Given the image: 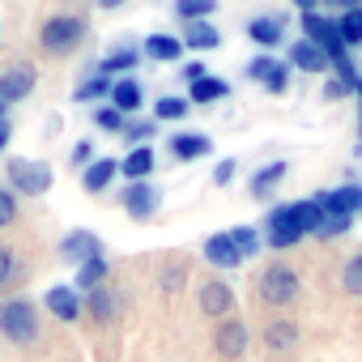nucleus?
I'll use <instances>...</instances> for the list:
<instances>
[{
    "label": "nucleus",
    "mask_w": 362,
    "mask_h": 362,
    "mask_svg": "<svg viewBox=\"0 0 362 362\" xmlns=\"http://www.w3.org/2000/svg\"><path fill=\"white\" fill-rule=\"evenodd\" d=\"M132 145H145L153 132H158V119H124V128H119Z\"/></svg>",
    "instance_id": "f704fd0d"
},
{
    "label": "nucleus",
    "mask_w": 362,
    "mask_h": 362,
    "mask_svg": "<svg viewBox=\"0 0 362 362\" xmlns=\"http://www.w3.org/2000/svg\"><path fill=\"white\" fill-rule=\"evenodd\" d=\"M35 81H39V73L30 69V64H9V69H0V103L5 107H13V103H22V98H30L35 94Z\"/></svg>",
    "instance_id": "423d86ee"
},
{
    "label": "nucleus",
    "mask_w": 362,
    "mask_h": 362,
    "mask_svg": "<svg viewBox=\"0 0 362 362\" xmlns=\"http://www.w3.org/2000/svg\"><path fill=\"white\" fill-rule=\"evenodd\" d=\"M5 111H9V107H5V103H0V119H5Z\"/></svg>",
    "instance_id": "3c124183"
},
{
    "label": "nucleus",
    "mask_w": 362,
    "mask_h": 362,
    "mask_svg": "<svg viewBox=\"0 0 362 362\" xmlns=\"http://www.w3.org/2000/svg\"><path fill=\"white\" fill-rule=\"evenodd\" d=\"M107 281V256H94V260H86V264H77V281H73V290H98Z\"/></svg>",
    "instance_id": "a878e982"
},
{
    "label": "nucleus",
    "mask_w": 362,
    "mask_h": 362,
    "mask_svg": "<svg viewBox=\"0 0 362 362\" xmlns=\"http://www.w3.org/2000/svg\"><path fill=\"white\" fill-rule=\"evenodd\" d=\"M332 22H337V35H341L345 52L362 43V9H341V18H332Z\"/></svg>",
    "instance_id": "cd10ccee"
},
{
    "label": "nucleus",
    "mask_w": 362,
    "mask_h": 362,
    "mask_svg": "<svg viewBox=\"0 0 362 362\" xmlns=\"http://www.w3.org/2000/svg\"><path fill=\"white\" fill-rule=\"evenodd\" d=\"M0 337L13 345H35L39 341V311L30 298H5L0 303Z\"/></svg>",
    "instance_id": "f257e3e1"
},
{
    "label": "nucleus",
    "mask_w": 362,
    "mask_h": 362,
    "mask_svg": "<svg viewBox=\"0 0 362 362\" xmlns=\"http://www.w3.org/2000/svg\"><path fill=\"white\" fill-rule=\"evenodd\" d=\"M218 9V0H175V13L184 22H205Z\"/></svg>",
    "instance_id": "473e14b6"
},
{
    "label": "nucleus",
    "mask_w": 362,
    "mask_h": 362,
    "mask_svg": "<svg viewBox=\"0 0 362 362\" xmlns=\"http://www.w3.org/2000/svg\"><path fill=\"white\" fill-rule=\"evenodd\" d=\"M81 39H86V18H77V13H56L39 30V43L47 56H69L81 47Z\"/></svg>",
    "instance_id": "f03ea898"
},
{
    "label": "nucleus",
    "mask_w": 362,
    "mask_h": 362,
    "mask_svg": "<svg viewBox=\"0 0 362 362\" xmlns=\"http://www.w3.org/2000/svg\"><path fill=\"white\" fill-rule=\"evenodd\" d=\"M197 303H201V311H205V315L226 320V315L235 311V290H230L226 281H205V286H201V294H197Z\"/></svg>",
    "instance_id": "9d476101"
},
{
    "label": "nucleus",
    "mask_w": 362,
    "mask_h": 362,
    "mask_svg": "<svg viewBox=\"0 0 362 362\" xmlns=\"http://www.w3.org/2000/svg\"><path fill=\"white\" fill-rule=\"evenodd\" d=\"M290 69H298V73H311V77H320V73H328L332 69V60L315 47V43H290V60H286Z\"/></svg>",
    "instance_id": "ddd939ff"
},
{
    "label": "nucleus",
    "mask_w": 362,
    "mask_h": 362,
    "mask_svg": "<svg viewBox=\"0 0 362 362\" xmlns=\"http://www.w3.org/2000/svg\"><path fill=\"white\" fill-rule=\"evenodd\" d=\"M124 209H128V218L149 222V218L162 209V192L149 184V179H136V184H128V188H124Z\"/></svg>",
    "instance_id": "0eeeda50"
},
{
    "label": "nucleus",
    "mask_w": 362,
    "mask_h": 362,
    "mask_svg": "<svg viewBox=\"0 0 362 362\" xmlns=\"http://www.w3.org/2000/svg\"><path fill=\"white\" fill-rule=\"evenodd\" d=\"M90 119H94V128H103V132H119L128 115H124L119 107H111V103H98V107L90 111Z\"/></svg>",
    "instance_id": "7c9ffc66"
},
{
    "label": "nucleus",
    "mask_w": 362,
    "mask_h": 362,
    "mask_svg": "<svg viewBox=\"0 0 362 362\" xmlns=\"http://www.w3.org/2000/svg\"><path fill=\"white\" fill-rule=\"evenodd\" d=\"M260 86H264L269 94H286V90H290V64H286V60H277V64L269 69V77H264Z\"/></svg>",
    "instance_id": "c9c22d12"
},
{
    "label": "nucleus",
    "mask_w": 362,
    "mask_h": 362,
    "mask_svg": "<svg viewBox=\"0 0 362 362\" xmlns=\"http://www.w3.org/2000/svg\"><path fill=\"white\" fill-rule=\"evenodd\" d=\"M358 136H362V111H358Z\"/></svg>",
    "instance_id": "8fccbe9b"
},
{
    "label": "nucleus",
    "mask_w": 362,
    "mask_h": 362,
    "mask_svg": "<svg viewBox=\"0 0 362 362\" xmlns=\"http://www.w3.org/2000/svg\"><path fill=\"white\" fill-rule=\"evenodd\" d=\"M273 64H277V60H273V56H256V60H252V64H247V69H243V73H247V77H252V81H264V77H269V69H273Z\"/></svg>",
    "instance_id": "a19ab883"
},
{
    "label": "nucleus",
    "mask_w": 362,
    "mask_h": 362,
    "mask_svg": "<svg viewBox=\"0 0 362 362\" xmlns=\"http://www.w3.org/2000/svg\"><path fill=\"white\" fill-rule=\"evenodd\" d=\"M307 235H303V226H298V218H294V205H273L269 214H264V243L273 247V252H286V247H294V243H303Z\"/></svg>",
    "instance_id": "20e7f679"
},
{
    "label": "nucleus",
    "mask_w": 362,
    "mask_h": 362,
    "mask_svg": "<svg viewBox=\"0 0 362 362\" xmlns=\"http://www.w3.org/2000/svg\"><path fill=\"white\" fill-rule=\"evenodd\" d=\"M298 5V13H311V9H320V0H294Z\"/></svg>",
    "instance_id": "49530a36"
},
{
    "label": "nucleus",
    "mask_w": 362,
    "mask_h": 362,
    "mask_svg": "<svg viewBox=\"0 0 362 362\" xmlns=\"http://www.w3.org/2000/svg\"><path fill=\"white\" fill-rule=\"evenodd\" d=\"M247 39L256 43V47H264V52H273V47H281L286 43V18H252L247 22Z\"/></svg>",
    "instance_id": "f8f14e48"
},
{
    "label": "nucleus",
    "mask_w": 362,
    "mask_h": 362,
    "mask_svg": "<svg viewBox=\"0 0 362 362\" xmlns=\"http://www.w3.org/2000/svg\"><path fill=\"white\" fill-rule=\"evenodd\" d=\"M324 98H328V103L345 98V81H328V86H324Z\"/></svg>",
    "instance_id": "c03bdc74"
},
{
    "label": "nucleus",
    "mask_w": 362,
    "mask_h": 362,
    "mask_svg": "<svg viewBox=\"0 0 362 362\" xmlns=\"http://www.w3.org/2000/svg\"><path fill=\"white\" fill-rule=\"evenodd\" d=\"M43 307L56 315V320H64V324H73L86 307H81V290H73V286H52L47 294H43Z\"/></svg>",
    "instance_id": "9b49d317"
},
{
    "label": "nucleus",
    "mask_w": 362,
    "mask_h": 362,
    "mask_svg": "<svg viewBox=\"0 0 362 362\" xmlns=\"http://www.w3.org/2000/svg\"><path fill=\"white\" fill-rule=\"evenodd\" d=\"M179 43L192 47V52H214V47H222V35H218V26H209V18H205V22H188Z\"/></svg>",
    "instance_id": "6ab92c4d"
},
{
    "label": "nucleus",
    "mask_w": 362,
    "mask_h": 362,
    "mask_svg": "<svg viewBox=\"0 0 362 362\" xmlns=\"http://www.w3.org/2000/svg\"><path fill=\"white\" fill-rule=\"evenodd\" d=\"M349 226H354V218H324L320 222V239H337V235H349Z\"/></svg>",
    "instance_id": "4c0bfd02"
},
{
    "label": "nucleus",
    "mask_w": 362,
    "mask_h": 362,
    "mask_svg": "<svg viewBox=\"0 0 362 362\" xmlns=\"http://www.w3.org/2000/svg\"><path fill=\"white\" fill-rule=\"evenodd\" d=\"M13 222H18V192L0 188V226H13Z\"/></svg>",
    "instance_id": "e433bc0d"
},
{
    "label": "nucleus",
    "mask_w": 362,
    "mask_h": 362,
    "mask_svg": "<svg viewBox=\"0 0 362 362\" xmlns=\"http://www.w3.org/2000/svg\"><path fill=\"white\" fill-rule=\"evenodd\" d=\"M337 9H362V0H332Z\"/></svg>",
    "instance_id": "09e8293b"
},
{
    "label": "nucleus",
    "mask_w": 362,
    "mask_h": 362,
    "mask_svg": "<svg viewBox=\"0 0 362 362\" xmlns=\"http://www.w3.org/2000/svg\"><path fill=\"white\" fill-rule=\"evenodd\" d=\"M264 345H269V349H294V345H298V324L273 320V324L264 328Z\"/></svg>",
    "instance_id": "bb28decb"
},
{
    "label": "nucleus",
    "mask_w": 362,
    "mask_h": 362,
    "mask_svg": "<svg viewBox=\"0 0 362 362\" xmlns=\"http://www.w3.org/2000/svg\"><path fill=\"white\" fill-rule=\"evenodd\" d=\"M188 111H192V103H188V98H179V94H166V98H158V103H153V119H158V124L184 119Z\"/></svg>",
    "instance_id": "c85d7f7f"
},
{
    "label": "nucleus",
    "mask_w": 362,
    "mask_h": 362,
    "mask_svg": "<svg viewBox=\"0 0 362 362\" xmlns=\"http://www.w3.org/2000/svg\"><path fill=\"white\" fill-rule=\"evenodd\" d=\"M230 235V243H235V252L243 256V260H252L256 252H260V230L256 226H235V230H226Z\"/></svg>",
    "instance_id": "c756f323"
},
{
    "label": "nucleus",
    "mask_w": 362,
    "mask_h": 362,
    "mask_svg": "<svg viewBox=\"0 0 362 362\" xmlns=\"http://www.w3.org/2000/svg\"><path fill=\"white\" fill-rule=\"evenodd\" d=\"M5 175H9V188L22 192V197H43L52 192V166L47 162H35V158H9L5 162Z\"/></svg>",
    "instance_id": "7ed1b4c3"
},
{
    "label": "nucleus",
    "mask_w": 362,
    "mask_h": 362,
    "mask_svg": "<svg viewBox=\"0 0 362 362\" xmlns=\"http://www.w3.org/2000/svg\"><path fill=\"white\" fill-rule=\"evenodd\" d=\"M81 307H86V311H90L98 324H111V320H119V294H115V290H107V286L90 290Z\"/></svg>",
    "instance_id": "a211bd4d"
},
{
    "label": "nucleus",
    "mask_w": 362,
    "mask_h": 362,
    "mask_svg": "<svg viewBox=\"0 0 362 362\" xmlns=\"http://www.w3.org/2000/svg\"><path fill=\"white\" fill-rule=\"evenodd\" d=\"M136 64H141V47H111V52L98 60L94 73H103V77H128Z\"/></svg>",
    "instance_id": "dca6fc26"
},
{
    "label": "nucleus",
    "mask_w": 362,
    "mask_h": 362,
    "mask_svg": "<svg viewBox=\"0 0 362 362\" xmlns=\"http://www.w3.org/2000/svg\"><path fill=\"white\" fill-rule=\"evenodd\" d=\"M286 179V162H269V166H260L256 175H252V184H247V192L256 197V201H269L273 197V188Z\"/></svg>",
    "instance_id": "4be33fe9"
},
{
    "label": "nucleus",
    "mask_w": 362,
    "mask_h": 362,
    "mask_svg": "<svg viewBox=\"0 0 362 362\" xmlns=\"http://www.w3.org/2000/svg\"><path fill=\"white\" fill-rule=\"evenodd\" d=\"M90 162H94V145H90V141H73V149H69V166H81V170H86Z\"/></svg>",
    "instance_id": "58836bf2"
},
{
    "label": "nucleus",
    "mask_w": 362,
    "mask_h": 362,
    "mask_svg": "<svg viewBox=\"0 0 362 362\" xmlns=\"http://www.w3.org/2000/svg\"><path fill=\"white\" fill-rule=\"evenodd\" d=\"M111 98V77L90 73L81 86H73V103H107Z\"/></svg>",
    "instance_id": "393cba45"
},
{
    "label": "nucleus",
    "mask_w": 362,
    "mask_h": 362,
    "mask_svg": "<svg viewBox=\"0 0 362 362\" xmlns=\"http://www.w3.org/2000/svg\"><path fill=\"white\" fill-rule=\"evenodd\" d=\"M341 290L362 298V252H358L354 260H345V269H341Z\"/></svg>",
    "instance_id": "72a5a7b5"
},
{
    "label": "nucleus",
    "mask_w": 362,
    "mask_h": 362,
    "mask_svg": "<svg viewBox=\"0 0 362 362\" xmlns=\"http://www.w3.org/2000/svg\"><path fill=\"white\" fill-rule=\"evenodd\" d=\"M119 175L132 179V184H136V179H149L153 175V149L149 145H132V153L119 162Z\"/></svg>",
    "instance_id": "b1692460"
},
{
    "label": "nucleus",
    "mask_w": 362,
    "mask_h": 362,
    "mask_svg": "<svg viewBox=\"0 0 362 362\" xmlns=\"http://www.w3.org/2000/svg\"><path fill=\"white\" fill-rule=\"evenodd\" d=\"M94 256H103V239L94 230H69L60 239V260H69L73 269L86 264V260H94Z\"/></svg>",
    "instance_id": "6e6552de"
},
{
    "label": "nucleus",
    "mask_w": 362,
    "mask_h": 362,
    "mask_svg": "<svg viewBox=\"0 0 362 362\" xmlns=\"http://www.w3.org/2000/svg\"><path fill=\"white\" fill-rule=\"evenodd\" d=\"M358 214H362V201H358Z\"/></svg>",
    "instance_id": "603ef678"
},
{
    "label": "nucleus",
    "mask_w": 362,
    "mask_h": 362,
    "mask_svg": "<svg viewBox=\"0 0 362 362\" xmlns=\"http://www.w3.org/2000/svg\"><path fill=\"white\" fill-rule=\"evenodd\" d=\"M9 141H13V124H9V115H5V119H0V153H5Z\"/></svg>",
    "instance_id": "a18cd8bd"
},
{
    "label": "nucleus",
    "mask_w": 362,
    "mask_h": 362,
    "mask_svg": "<svg viewBox=\"0 0 362 362\" xmlns=\"http://www.w3.org/2000/svg\"><path fill=\"white\" fill-rule=\"evenodd\" d=\"M201 252H205V260H209L214 269H239V264H243V256L235 252V243H230L226 230H222V235H209Z\"/></svg>",
    "instance_id": "f3484780"
},
{
    "label": "nucleus",
    "mask_w": 362,
    "mask_h": 362,
    "mask_svg": "<svg viewBox=\"0 0 362 362\" xmlns=\"http://www.w3.org/2000/svg\"><path fill=\"white\" fill-rule=\"evenodd\" d=\"M119 175V162H111V158H94L86 170H81V188L90 192V197H98V192H107L111 188V179Z\"/></svg>",
    "instance_id": "2eb2a0df"
},
{
    "label": "nucleus",
    "mask_w": 362,
    "mask_h": 362,
    "mask_svg": "<svg viewBox=\"0 0 362 362\" xmlns=\"http://www.w3.org/2000/svg\"><path fill=\"white\" fill-rule=\"evenodd\" d=\"M179 77L192 86V81H201V77H205V69H201V64H184V69H179Z\"/></svg>",
    "instance_id": "37998d69"
},
{
    "label": "nucleus",
    "mask_w": 362,
    "mask_h": 362,
    "mask_svg": "<svg viewBox=\"0 0 362 362\" xmlns=\"http://www.w3.org/2000/svg\"><path fill=\"white\" fill-rule=\"evenodd\" d=\"M141 52H145L149 60H158V64H175L179 56H184V43H179L175 35H149V39L141 43Z\"/></svg>",
    "instance_id": "412c9836"
},
{
    "label": "nucleus",
    "mask_w": 362,
    "mask_h": 362,
    "mask_svg": "<svg viewBox=\"0 0 362 362\" xmlns=\"http://www.w3.org/2000/svg\"><path fill=\"white\" fill-rule=\"evenodd\" d=\"M294 218H298L303 235H315V230H320V222H324V209L315 205V197H311V201H294Z\"/></svg>",
    "instance_id": "2f4dec72"
},
{
    "label": "nucleus",
    "mask_w": 362,
    "mask_h": 362,
    "mask_svg": "<svg viewBox=\"0 0 362 362\" xmlns=\"http://www.w3.org/2000/svg\"><path fill=\"white\" fill-rule=\"evenodd\" d=\"M13 273H18V256H13L9 247H0V286L13 281Z\"/></svg>",
    "instance_id": "79ce46f5"
},
{
    "label": "nucleus",
    "mask_w": 362,
    "mask_h": 362,
    "mask_svg": "<svg viewBox=\"0 0 362 362\" xmlns=\"http://www.w3.org/2000/svg\"><path fill=\"white\" fill-rule=\"evenodd\" d=\"M226 94H230V86H226L222 77H209V73L188 86V103H192V107H209V103H218V98H226Z\"/></svg>",
    "instance_id": "5701e85b"
},
{
    "label": "nucleus",
    "mask_w": 362,
    "mask_h": 362,
    "mask_svg": "<svg viewBox=\"0 0 362 362\" xmlns=\"http://www.w3.org/2000/svg\"><path fill=\"white\" fill-rule=\"evenodd\" d=\"M260 298L269 303V307H290L294 298H298V273L290 269V264H269L264 273H260Z\"/></svg>",
    "instance_id": "39448f33"
},
{
    "label": "nucleus",
    "mask_w": 362,
    "mask_h": 362,
    "mask_svg": "<svg viewBox=\"0 0 362 362\" xmlns=\"http://www.w3.org/2000/svg\"><path fill=\"white\" fill-rule=\"evenodd\" d=\"M247 341H252V332H247L243 320H222L218 332H214V345H218V354H222L226 362L243 358V354H247Z\"/></svg>",
    "instance_id": "1a4fd4ad"
},
{
    "label": "nucleus",
    "mask_w": 362,
    "mask_h": 362,
    "mask_svg": "<svg viewBox=\"0 0 362 362\" xmlns=\"http://www.w3.org/2000/svg\"><path fill=\"white\" fill-rule=\"evenodd\" d=\"M98 9H119V5H128V0H94Z\"/></svg>",
    "instance_id": "de8ad7c7"
},
{
    "label": "nucleus",
    "mask_w": 362,
    "mask_h": 362,
    "mask_svg": "<svg viewBox=\"0 0 362 362\" xmlns=\"http://www.w3.org/2000/svg\"><path fill=\"white\" fill-rule=\"evenodd\" d=\"M214 141L205 132H175L170 136V158L175 162H197V158H209Z\"/></svg>",
    "instance_id": "4468645a"
},
{
    "label": "nucleus",
    "mask_w": 362,
    "mask_h": 362,
    "mask_svg": "<svg viewBox=\"0 0 362 362\" xmlns=\"http://www.w3.org/2000/svg\"><path fill=\"white\" fill-rule=\"evenodd\" d=\"M235 170H239V162H235V158H222L218 170H214V184H218V188H230V184H235Z\"/></svg>",
    "instance_id": "ea45409f"
},
{
    "label": "nucleus",
    "mask_w": 362,
    "mask_h": 362,
    "mask_svg": "<svg viewBox=\"0 0 362 362\" xmlns=\"http://www.w3.org/2000/svg\"><path fill=\"white\" fill-rule=\"evenodd\" d=\"M141 98H145V90H141L136 77H119V81H111V107H119L124 115L141 111Z\"/></svg>",
    "instance_id": "aec40b11"
}]
</instances>
